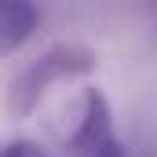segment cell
<instances>
[{"mask_svg": "<svg viewBox=\"0 0 157 157\" xmlns=\"http://www.w3.org/2000/svg\"><path fill=\"white\" fill-rule=\"evenodd\" d=\"M99 66L95 51L84 44H51L48 51H40L33 62H26L15 77L7 80V95H4V113L15 121H26L37 113L40 102L48 99V91L62 80H77L91 73Z\"/></svg>", "mask_w": 157, "mask_h": 157, "instance_id": "1", "label": "cell"}, {"mask_svg": "<svg viewBox=\"0 0 157 157\" xmlns=\"http://www.w3.org/2000/svg\"><path fill=\"white\" fill-rule=\"evenodd\" d=\"M62 146L73 157H128L117 135V121L110 110V99L99 88H84L73 106L70 128L62 132Z\"/></svg>", "mask_w": 157, "mask_h": 157, "instance_id": "2", "label": "cell"}, {"mask_svg": "<svg viewBox=\"0 0 157 157\" xmlns=\"http://www.w3.org/2000/svg\"><path fill=\"white\" fill-rule=\"evenodd\" d=\"M40 26V7L37 4H0V51H15L37 33Z\"/></svg>", "mask_w": 157, "mask_h": 157, "instance_id": "3", "label": "cell"}, {"mask_svg": "<svg viewBox=\"0 0 157 157\" xmlns=\"http://www.w3.org/2000/svg\"><path fill=\"white\" fill-rule=\"evenodd\" d=\"M0 157H51V154L33 139H11V143L0 146Z\"/></svg>", "mask_w": 157, "mask_h": 157, "instance_id": "4", "label": "cell"}]
</instances>
